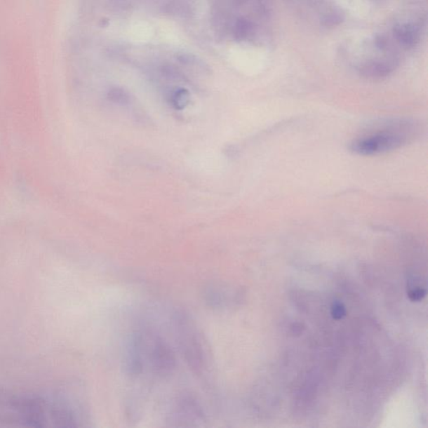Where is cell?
Segmentation results:
<instances>
[{
  "mask_svg": "<svg viewBox=\"0 0 428 428\" xmlns=\"http://www.w3.org/2000/svg\"><path fill=\"white\" fill-rule=\"evenodd\" d=\"M416 133V125L409 121L388 122L354 140L351 150L362 156L385 154L406 145Z\"/></svg>",
  "mask_w": 428,
  "mask_h": 428,
  "instance_id": "1",
  "label": "cell"
},
{
  "mask_svg": "<svg viewBox=\"0 0 428 428\" xmlns=\"http://www.w3.org/2000/svg\"><path fill=\"white\" fill-rule=\"evenodd\" d=\"M173 322L179 347L187 365L194 373L202 375L208 365L207 349L202 336L185 312H177L174 314Z\"/></svg>",
  "mask_w": 428,
  "mask_h": 428,
  "instance_id": "2",
  "label": "cell"
},
{
  "mask_svg": "<svg viewBox=\"0 0 428 428\" xmlns=\"http://www.w3.org/2000/svg\"><path fill=\"white\" fill-rule=\"evenodd\" d=\"M145 343L146 365L149 366L152 373L159 377H166L173 373L177 366L175 353L167 342L159 336L143 333Z\"/></svg>",
  "mask_w": 428,
  "mask_h": 428,
  "instance_id": "3",
  "label": "cell"
},
{
  "mask_svg": "<svg viewBox=\"0 0 428 428\" xmlns=\"http://www.w3.org/2000/svg\"><path fill=\"white\" fill-rule=\"evenodd\" d=\"M169 422L176 427H195L205 422L203 408L194 396L185 395L176 401Z\"/></svg>",
  "mask_w": 428,
  "mask_h": 428,
  "instance_id": "4",
  "label": "cell"
},
{
  "mask_svg": "<svg viewBox=\"0 0 428 428\" xmlns=\"http://www.w3.org/2000/svg\"><path fill=\"white\" fill-rule=\"evenodd\" d=\"M203 300L208 307L215 309H226L237 301L238 293L231 287L221 283H213L204 288Z\"/></svg>",
  "mask_w": 428,
  "mask_h": 428,
  "instance_id": "5",
  "label": "cell"
},
{
  "mask_svg": "<svg viewBox=\"0 0 428 428\" xmlns=\"http://www.w3.org/2000/svg\"><path fill=\"white\" fill-rule=\"evenodd\" d=\"M392 71V65L382 61H369L362 65L359 69L361 75L370 80H381L389 76Z\"/></svg>",
  "mask_w": 428,
  "mask_h": 428,
  "instance_id": "6",
  "label": "cell"
},
{
  "mask_svg": "<svg viewBox=\"0 0 428 428\" xmlns=\"http://www.w3.org/2000/svg\"><path fill=\"white\" fill-rule=\"evenodd\" d=\"M395 37L406 48H412L417 45L418 41V32L412 25L405 24L397 25L394 29Z\"/></svg>",
  "mask_w": 428,
  "mask_h": 428,
  "instance_id": "7",
  "label": "cell"
},
{
  "mask_svg": "<svg viewBox=\"0 0 428 428\" xmlns=\"http://www.w3.org/2000/svg\"><path fill=\"white\" fill-rule=\"evenodd\" d=\"M252 24L246 19H239L234 25V36L239 41H243L250 36Z\"/></svg>",
  "mask_w": 428,
  "mask_h": 428,
  "instance_id": "8",
  "label": "cell"
},
{
  "mask_svg": "<svg viewBox=\"0 0 428 428\" xmlns=\"http://www.w3.org/2000/svg\"><path fill=\"white\" fill-rule=\"evenodd\" d=\"M330 313L335 320H342L347 316V309L340 300H335L331 305Z\"/></svg>",
  "mask_w": 428,
  "mask_h": 428,
  "instance_id": "9",
  "label": "cell"
},
{
  "mask_svg": "<svg viewBox=\"0 0 428 428\" xmlns=\"http://www.w3.org/2000/svg\"><path fill=\"white\" fill-rule=\"evenodd\" d=\"M173 104L175 105L177 107H185L189 100V91L185 89L177 91L173 95Z\"/></svg>",
  "mask_w": 428,
  "mask_h": 428,
  "instance_id": "10",
  "label": "cell"
},
{
  "mask_svg": "<svg viewBox=\"0 0 428 428\" xmlns=\"http://www.w3.org/2000/svg\"><path fill=\"white\" fill-rule=\"evenodd\" d=\"M408 295L409 299L413 302H419L425 298L427 295V290L425 288L421 286H410L409 290H408Z\"/></svg>",
  "mask_w": 428,
  "mask_h": 428,
  "instance_id": "11",
  "label": "cell"
},
{
  "mask_svg": "<svg viewBox=\"0 0 428 428\" xmlns=\"http://www.w3.org/2000/svg\"><path fill=\"white\" fill-rule=\"evenodd\" d=\"M343 20V16L340 13H330V15H327L324 19H323V25L326 27H333V26L338 25L342 23Z\"/></svg>",
  "mask_w": 428,
  "mask_h": 428,
  "instance_id": "12",
  "label": "cell"
}]
</instances>
